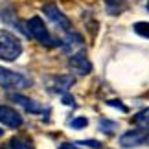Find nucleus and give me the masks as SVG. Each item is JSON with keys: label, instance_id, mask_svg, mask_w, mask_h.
<instances>
[{"label": "nucleus", "instance_id": "nucleus-1", "mask_svg": "<svg viewBox=\"0 0 149 149\" xmlns=\"http://www.w3.org/2000/svg\"><path fill=\"white\" fill-rule=\"evenodd\" d=\"M22 54L20 39L15 37L8 30H0V59L2 61H15Z\"/></svg>", "mask_w": 149, "mask_h": 149}, {"label": "nucleus", "instance_id": "nucleus-2", "mask_svg": "<svg viewBox=\"0 0 149 149\" xmlns=\"http://www.w3.org/2000/svg\"><path fill=\"white\" fill-rule=\"evenodd\" d=\"M26 26H28V31H30V37H33L35 41H39L42 46H55V44H57L54 41V37L50 35L48 28L42 22L41 17H31V19L28 20Z\"/></svg>", "mask_w": 149, "mask_h": 149}, {"label": "nucleus", "instance_id": "nucleus-3", "mask_svg": "<svg viewBox=\"0 0 149 149\" xmlns=\"http://www.w3.org/2000/svg\"><path fill=\"white\" fill-rule=\"evenodd\" d=\"M31 85V81L28 79L24 74H19V72H13V70H8V68L0 66V87L2 88H28Z\"/></svg>", "mask_w": 149, "mask_h": 149}, {"label": "nucleus", "instance_id": "nucleus-4", "mask_svg": "<svg viewBox=\"0 0 149 149\" xmlns=\"http://www.w3.org/2000/svg\"><path fill=\"white\" fill-rule=\"evenodd\" d=\"M42 11L46 13V17L50 19V22L52 24H55L59 30H63V31H72V22L65 17V13H61L59 11V8L54 4V2H50V4H44V8H42Z\"/></svg>", "mask_w": 149, "mask_h": 149}, {"label": "nucleus", "instance_id": "nucleus-5", "mask_svg": "<svg viewBox=\"0 0 149 149\" xmlns=\"http://www.w3.org/2000/svg\"><path fill=\"white\" fill-rule=\"evenodd\" d=\"M44 83H46V88L50 92L65 94L76 83V79H74V76H52V77H44Z\"/></svg>", "mask_w": 149, "mask_h": 149}, {"label": "nucleus", "instance_id": "nucleus-6", "mask_svg": "<svg viewBox=\"0 0 149 149\" xmlns=\"http://www.w3.org/2000/svg\"><path fill=\"white\" fill-rule=\"evenodd\" d=\"M61 48L65 54L68 55H74V54H79L83 52L85 44H83V37L79 33H74V31H68V35L61 41Z\"/></svg>", "mask_w": 149, "mask_h": 149}, {"label": "nucleus", "instance_id": "nucleus-7", "mask_svg": "<svg viewBox=\"0 0 149 149\" xmlns=\"http://www.w3.org/2000/svg\"><path fill=\"white\" fill-rule=\"evenodd\" d=\"M146 136H147V133H146V129H133V131H127L125 134H122L120 136V144H122V147H138V146H142L146 142Z\"/></svg>", "mask_w": 149, "mask_h": 149}, {"label": "nucleus", "instance_id": "nucleus-8", "mask_svg": "<svg viewBox=\"0 0 149 149\" xmlns=\"http://www.w3.org/2000/svg\"><path fill=\"white\" fill-rule=\"evenodd\" d=\"M0 123H4L6 127H11V129H19L22 125V116L15 109H11L8 105H0Z\"/></svg>", "mask_w": 149, "mask_h": 149}, {"label": "nucleus", "instance_id": "nucleus-9", "mask_svg": "<svg viewBox=\"0 0 149 149\" xmlns=\"http://www.w3.org/2000/svg\"><path fill=\"white\" fill-rule=\"evenodd\" d=\"M68 65H70V68H72L76 74H81V76H87V74L92 72V63L87 59V55H85L83 52L70 55V61H68Z\"/></svg>", "mask_w": 149, "mask_h": 149}, {"label": "nucleus", "instance_id": "nucleus-10", "mask_svg": "<svg viewBox=\"0 0 149 149\" xmlns=\"http://www.w3.org/2000/svg\"><path fill=\"white\" fill-rule=\"evenodd\" d=\"M11 100H13L15 103H19V105H22L28 112H42V114H48L50 112L48 109H42L37 101L26 98V96H22V94H11Z\"/></svg>", "mask_w": 149, "mask_h": 149}, {"label": "nucleus", "instance_id": "nucleus-11", "mask_svg": "<svg viewBox=\"0 0 149 149\" xmlns=\"http://www.w3.org/2000/svg\"><path fill=\"white\" fill-rule=\"evenodd\" d=\"M9 146L13 149H33V144L28 138H24V136H15Z\"/></svg>", "mask_w": 149, "mask_h": 149}, {"label": "nucleus", "instance_id": "nucleus-12", "mask_svg": "<svg viewBox=\"0 0 149 149\" xmlns=\"http://www.w3.org/2000/svg\"><path fill=\"white\" fill-rule=\"evenodd\" d=\"M134 122L138 123V127H142V129H149V107L144 109V111H140L138 114H136Z\"/></svg>", "mask_w": 149, "mask_h": 149}, {"label": "nucleus", "instance_id": "nucleus-13", "mask_svg": "<svg viewBox=\"0 0 149 149\" xmlns=\"http://www.w3.org/2000/svg\"><path fill=\"white\" fill-rule=\"evenodd\" d=\"M116 129H118V123L112 122V120L103 118L101 122H100V131H101V133H105V134H112Z\"/></svg>", "mask_w": 149, "mask_h": 149}, {"label": "nucleus", "instance_id": "nucleus-14", "mask_svg": "<svg viewBox=\"0 0 149 149\" xmlns=\"http://www.w3.org/2000/svg\"><path fill=\"white\" fill-rule=\"evenodd\" d=\"M134 31L138 33L140 37L149 39V22H136V24H134Z\"/></svg>", "mask_w": 149, "mask_h": 149}, {"label": "nucleus", "instance_id": "nucleus-15", "mask_svg": "<svg viewBox=\"0 0 149 149\" xmlns=\"http://www.w3.org/2000/svg\"><path fill=\"white\" fill-rule=\"evenodd\" d=\"M87 125H88V120L83 118V116H81V118H74L72 122H70V127H72V129H85Z\"/></svg>", "mask_w": 149, "mask_h": 149}, {"label": "nucleus", "instance_id": "nucleus-16", "mask_svg": "<svg viewBox=\"0 0 149 149\" xmlns=\"http://www.w3.org/2000/svg\"><path fill=\"white\" fill-rule=\"evenodd\" d=\"M77 146H88V147H92V149H100L101 144L98 140H85V142H77Z\"/></svg>", "mask_w": 149, "mask_h": 149}, {"label": "nucleus", "instance_id": "nucleus-17", "mask_svg": "<svg viewBox=\"0 0 149 149\" xmlns=\"http://www.w3.org/2000/svg\"><path fill=\"white\" fill-rule=\"evenodd\" d=\"M63 105H68V107H74V105H76V103H74V98H72V96L70 94H63Z\"/></svg>", "mask_w": 149, "mask_h": 149}, {"label": "nucleus", "instance_id": "nucleus-18", "mask_svg": "<svg viewBox=\"0 0 149 149\" xmlns=\"http://www.w3.org/2000/svg\"><path fill=\"white\" fill-rule=\"evenodd\" d=\"M59 149H79V147H77V144H63Z\"/></svg>", "mask_w": 149, "mask_h": 149}, {"label": "nucleus", "instance_id": "nucleus-19", "mask_svg": "<svg viewBox=\"0 0 149 149\" xmlns=\"http://www.w3.org/2000/svg\"><path fill=\"white\" fill-rule=\"evenodd\" d=\"M109 105H112V107H118V109H120V111H123V112H125V111H127V109H125L123 105H120V103H118V101H109Z\"/></svg>", "mask_w": 149, "mask_h": 149}, {"label": "nucleus", "instance_id": "nucleus-20", "mask_svg": "<svg viewBox=\"0 0 149 149\" xmlns=\"http://www.w3.org/2000/svg\"><path fill=\"white\" fill-rule=\"evenodd\" d=\"M144 144H147V146H149V134L146 136V142H144Z\"/></svg>", "mask_w": 149, "mask_h": 149}, {"label": "nucleus", "instance_id": "nucleus-21", "mask_svg": "<svg viewBox=\"0 0 149 149\" xmlns=\"http://www.w3.org/2000/svg\"><path fill=\"white\" fill-rule=\"evenodd\" d=\"M0 149H13V147H11V146H8V147H6V146H4V147H0Z\"/></svg>", "mask_w": 149, "mask_h": 149}, {"label": "nucleus", "instance_id": "nucleus-22", "mask_svg": "<svg viewBox=\"0 0 149 149\" xmlns=\"http://www.w3.org/2000/svg\"><path fill=\"white\" fill-rule=\"evenodd\" d=\"M147 11H149V0H147Z\"/></svg>", "mask_w": 149, "mask_h": 149}]
</instances>
